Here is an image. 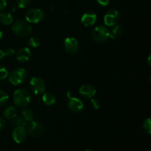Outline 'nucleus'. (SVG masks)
I'll use <instances>...</instances> for the list:
<instances>
[{"mask_svg":"<svg viewBox=\"0 0 151 151\" xmlns=\"http://www.w3.org/2000/svg\"><path fill=\"white\" fill-rule=\"evenodd\" d=\"M12 29L16 35L22 38H26L29 36L32 32V27L30 26L29 22L22 19L16 21L13 23Z\"/></svg>","mask_w":151,"mask_h":151,"instance_id":"nucleus-1","label":"nucleus"},{"mask_svg":"<svg viewBox=\"0 0 151 151\" xmlns=\"http://www.w3.org/2000/svg\"><path fill=\"white\" fill-rule=\"evenodd\" d=\"M13 103L20 108L26 107L30 103V95L27 90L19 88L13 94Z\"/></svg>","mask_w":151,"mask_h":151,"instance_id":"nucleus-2","label":"nucleus"},{"mask_svg":"<svg viewBox=\"0 0 151 151\" xmlns=\"http://www.w3.org/2000/svg\"><path fill=\"white\" fill-rule=\"evenodd\" d=\"M119 20V12L114 9L109 10L104 16V22L109 27H114L117 24Z\"/></svg>","mask_w":151,"mask_h":151,"instance_id":"nucleus-9","label":"nucleus"},{"mask_svg":"<svg viewBox=\"0 0 151 151\" xmlns=\"http://www.w3.org/2000/svg\"><path fill=\"white\" fill-rule=\"evenodd\" d=\"M27 77V72L23 68L13 71L9 75V81L13 85H19L24 82Z\"/></svg>","mask_w":151,"mask_h":151,"instance_id":"nucleus-3","label":"nucleus"},{"mask_svg":"<svg viewBox=\"0 0 151 151\" xmlns=\"http://www.w3.org/2000/svg\"><path fill=\"white\" fill-rule=\"evenodd\" d=\"M4 127H5V121L1 116H0V131L4 129Z\"/></svg>","mask_w":151,"mask_h":151,"instance_id":"nucleus-30","label":"nucleus"},{"mask_svg":"<svg viewBox=\"0 0 151 151\" xmlns=\"http://www.w3.org/2000/svg\"><path fill=\"white\" fill-rule=\"evenodd\" d=\"M11 9H12V11H15V10H16V7H15V6H12Z\"/></svg>","mask_w":151,"mask_h":151,"instance_id":"nucleus-33","label":"nucleus"},{"mask_svg":"<svg viewBox=\"0 0 151 151\" xmlns=\"http://www.w3.org/2000/svg\"><path fill=\"white\" fill-rule=\"evenodd\" d=\"M31 0H16V4L20 8H25L30 4Z\"/></svg>","mask_w":151,"mask_h":151,"instance_id":"nucleus-24","label":"nucleus"},{"mask_svg":"<svg viewBox=\"0 0 151 151\" xmlns=\"http://www.w3.org/2000/svg\"><path fill=\"white\" fill-rule=\"evenodd\" d=\"M42 100L44 103H45L47 106H51L55 103L56 102V97L54 94L50 92L44 93L42 97Z\"/></svg>","mask_w":151,"mask_h":151,"instance_id":"nucleus-16","label":"nucleus"},{"mask_svg":"<svg viewBox=\"0 0 151 151\" xmlns=\"http://www.w3.org/2000/svg\"><path fill=\"white\" fill-rule=\"evenodd\" d=\"M28 45L33 48H36L40 45V40L37 37H32L28 41Z\"/></svg>","mask_w":151,"mask_h":151,"instance_id":"nucleus-23","label":"nucleus"},{"mask_svg":"<svg viewBox=\"0 0 151 151\" xmlns=\"http://www.w3.org/2000/svg\"><path fill=\"white\" fill-rule=\"evenodd\" d=\"M44 17V13L41 9L31 8L26 12L25 19L29 23H38Z\"/></svg>","mask_w":151,"mask_h":151,"instance_id":"nucleus-5","label":"nucleus"},{"mask_svg":"<svg viewBox=\"0 0 151 151\" xmlns=\"http://www.w3.org/2000/svg\"><path fill=\"white\" fill-rule=\"evenodd\" d=\"M1 37H2V32H1V30L0 29V39L1 38Z\"/></svg>","mask_w":151,"mask_h":151,"instance_id":"nucleus-34","label":"nucleus"},{"mask_svg":"<svg viewBox=\"0 0 151 151\" xmlns=\"http://www.w3.org/2000/svg\"><path fill=\"white\" fill-rule=\"evenodd\" d=\"M3 114H4V116L7 119H13L17 116V110L13 106H10L4 111Z\"/></svg>","mask_w":151,"mask_h":151,"instance_id":"nucleus-17","label":"nucleus"},{"mask_svg":"<svg viewBox=\"0 0 151 151\" xmlns=\"http://www.w3.org/2000/svg\"><path fill=\"white\" fill-rule=\"evenodd\" d=\"M90 103H91V107L94 109H98L100 106V100L97 98H92L91 97V100H90Z\"/></svg>","mask_w":151,"mask_h":151,"instance_id":"nucleus-26","label":"nucleus"},{"mask_svg":"<svg viewBox=\"0 0 151 151\" xmlns=\"http://www.w3.org/2000/svg\"><path fill=\"white\" fill-rule=\"evenodd\" d=\"M92 37L94 41L97 42H104L109 38V29L103 25H99L96 27L93 30Z\"/></svg>","mask_w":151,"mask_h":151,"instance_id":"nucleus-4","label":"nucleus"},{"mask_svg":"<svg viewBox=\"0 0 151 151\" xmlns=\"http://www.w3.org/2000/svg\"><path fill=\"white\" fill-rule=\"evenodd\" d=\"M29 86L35 94H40L45 90L46 84L42 78L39 77H34L29 81Z\"/></svg>","mask_w":151,"mask_h":151,"instance_id":"nucleus-7","label":"nucleus"},{"mask_svg":"<svg viewBox=\"0 0 151 151\" xmlns=\"http://www.w3.org/2000/svg\"><path fill=\"white\" fill-rule=\"evenodd\" d=\"M6 5H7L6 0H0V12H1L5 8Z\"/></svg>","mask_w":151,"mask_h":151,"instance_id":"nucleus-28","label":"nucleus"},{"mask_svg":"<svg viewBox=\"0 0 151 151\" xmlns=\"http://www.w3.org/2000/svg\"><path fill=\"white\" fill-rule=\"evenodd\" d=\"M8 77V72L4 66H0V80H4Z\"/></svg>","mask_w":151,"mask_h":151,"instance_id":"nucleus-25","label":"nucleus"},{"mask_svg":"<svg viewBox=\"0 0 151 151\" xmlns=\"http://www.w3.org/2000/svg\"><path fill=\"white\" fill-rule=\"evenodd\" d=\"M13 19L9 13H0V23L4 25H10L13 23Z\"/></svg>","mask_w":151,"mask_h":151,"instance_id":"nucleus-18","label":"nucleus"},{"mask_svg":"<svg viewBox=\"0 0 151 151\" xmlns=\"http://www.w3.org/2000/svg\"><path fill=\"white\" fill-rule=\"evenodd\" d=\"M4 57V51H2L1 50H0V60H1Z\"/></svg>","mask_w":151,"mask_h":151,"instance_id":"nucleus-31","label":"nucleus"},{"mask_svg":"<svg viewBox=\"0 0 151 151\" xmlns=\"http://www.w3.org/2000/svg\"><path fill=\"white\" fill-rule=\"evenodd\" d=\"M9 96L6 91L0 90V106L4 105L8 100Z\"/></svg>","mask_w":151,"mask_h":151,"instance_id":"nucleus-22","label":"nucleus"},{"mask_svg":"<svg viewBox=\"0 0 151 151\" xmlns=\"http://www.w3.org/2000/svg\"><path fill=\"white\" fill-rule=\"evenodd\" d=\"M4 52V56H7V57H12L15 55V51L13 49H7Z\"/></svg>","mask_w":151,"mask_h":151,"instance_id":"nucleus-27","label":"nucleus"},{"mask_svg":"<svg viewBox=\"0 0 151 151\" xmlns=\"http://www.w3.org/2000/svg\"><path fill=\"white\" fill-rule=\"evenodd\" d=\"M66 95H67L68 99H69L67 106L71 111L77 113V112H80L81 111H82V109H83V103L82 100L77 98V97H71L69 91L66 92Z\"/></svg>","mask_w":151,"mask_h":151,"instance_id":"nucleus-8","label":"nucleus"},{"mask_svg":"<svg viewBox=\"0 0 151 151\" xmlns=\"http://www.w3.org/2000/svg\"><path fill=\"white\" fill-rule=\"evenodd\" d=\"M27 123V121L25 120L23 116H18L15 118L14 124L17 127H24Z\"/></svg>","mask_w":151,"mask_h":151,"instance_id":"nucleus-20","label":"nucleus"},{"mask_svg":"<svg viewBox=\"0 0 151 151\" xmlns=\"http://www.w3.org/2000/svg\"><path fill=\"white\" fill-rule=\"evenodd\" d=\"M114 27L111 30L109 31V38H112V39L120 38L125 32V28H124L123 25L116 24Z\"/></svg>","mask_w":151,"mask_h":151,"instance_id":"nucleus-15","label":"nucleus"},{"mask_svg":"<svg viewBox=\"0 0 151 151\" xmlns=\"http://www.w3.org/2000/svg\"><path fill=\"white\" fill-rule=\"evenodd\" d=\"M31 56V52L27 47H22L18 50L16 53V59L19 62H27Z\"/></svg>","mask_w":151,"mask_h":151,"instance_id":"nucleus-14","label":"nucleus"},{"mask_svg":"<svg viewBox=\"0 0 151 151\" xmlns=\"http://www.w3.org/2000/svg\"><path fill=\"white\" fill-rule=\"evenodd\" d=\"M81 96L85 98H91L96 94V89L93 86L90 84H84L79 89Z\"/></svg>","mask_w":151,"mask_h":151,"instance_id":"nucleus-12","label":"nucleus"},{"mask_svg":"<svg viewBox=\"0 0 151 151\" xmlns=\"http://www.w3.org/2000/svg\"><path fill=\"white\" fill-rule=\"evenodd\" d=\"M143 129L147 134H150L151 133V120L150 118L145 119L143 123Z\"/></svg>","mask_w":151,"mask_h":151,"instance_id":"nucleus-21","label":"nucleus"},{"mask_svg":"<svg viewBox=\"0 0 151 151\" xmlns=\"http://www.w3.org/2000/svg\"><path fill=\"white\" fill-rule=\"evenodd\" d=\"M22 116L24 118L25 120L27 122H30L31 120H32L33 119V112L29 109H24L22 111Z\"/></svg>","mask_w":151,"mask_h":151,"instance_id":"nucleus-19","label":"nucleus"},{"mask_svg":"<svg viewBox=\"0 0 151 151\" xmlns=\"http://www.w3.org/2000/svg\"><path fill=\"white\" fill-rule=\"evenodd\" d=\"M97 20V15L93 12L85 13L81 17V22L85 27L92 26Z\"/></svg>","mask_w":151,"mask_h":151,"instance_id":"nucleus-13","label":"nucleus"},{"mask_svg":"<svg viewBox=\"0 0 151 151\" xmlns=\"http://www.w3.org/2000/svg\"><path fill=\"white\" fill-rule=\"evenodd\" d=\"M97 2L102 6H107L110 2V0H97Z\"/></svg>","mask_w":151,"mask_h":151,"instance_id":"nucleus-29","label":"nucleus"},{"mask_svg":"<svg viewBox=\"0 0 151 151\" xmlns=\"http://www.w3.org/2000/svg\"><path fill=\"white\" fill-rule=\"evenodd\" d=\"M27 137V131L24 127H16L13 131V139L16 143H22Z\"/></svg>","mask_w":151,"mask_h":151,"instance_id":"nucleus-11","label":"nucleus"},{"mask_svg":"<svg viewBox=\"0 0 151 151\" xmlns=\"http://www.w3.org/2000/svg\"><path fill=\"white\" fill-rule=\"evenodd\" d=\"M147 151H150V150H147Z\"/></svg>","mask_w":151,"mask_h":151,"instance_id":"nucleus-36","label":"nucleus"},{"mask_svg":"<svg viewBox=\"0 0 151 151\" xmlns=\"http://www.w3.org/2000/svg\"><path fill=\"white\" fill-rule=\"evenodd\" d=\"M64 47L67 52L75 54L79 50V43L75 38L68 37L64 41Z\"/></svg>","mask_w":151,"mask_h":151,"instance_id":"nucleus-10","label":"nucleus"},{"mask_svg":"<svg viewBox=\"0 0 151 151\" xmlns=\"http://www.w3.org/2000/svg\"><path fill=\"white\" fill-rule=\"evenodd\" d=\"M85 151H92V150H85Z\"/></svg>","mask_w":151,"mask_h":151,"instance_id":"nucleus-35","label":"nucleus"},{"mask_svg":"<svg viewBox=\"0 0 151 151\" xmlns=\"http://www.w3.org/2000/svg\"><path fill=\"white\" fill-rule=\"evenodd\" d=\"M28 134L34 138H38L44 134V128L41 122L36 120H31L28 125Z\"/></svg>","mask_w":151,"mask_h":151,"instance_id":"nucleus-6","label":"nucleus"},{"mask_svg":"<svg viewBox=\"0 0 151 151\" xmlns=\"http://www.w3.org/2000/svg\"><path fill=\"white\" fill-rule=\"evenodd\" d=\"M150 58H151V55L150 54V55H149V56H148V63H149V65H150Z\"/></svg>","mask_w":151,"mask_h":151,"instance_id":"nucleus-32","label":"nucleus"}]
</instances>
